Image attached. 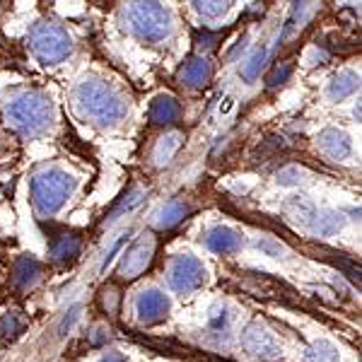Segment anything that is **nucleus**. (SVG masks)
<instances>
[{
    "label": "nucleus",
    "mask_w": 362,
    "mask_h": 362,
    "mask_svg": "<svg viewBox=\"0 0 362 362\" xmlns=\"http://www.w3.org/2000/svg\"><path fill=\"white\" fill-rule=\"evenodd\" d=\"M305 362H341V355H338V348L331 346L329 341H317L307 348Z\"/></svg>",
    "instance_id": "obj_21"
},
{
    "label": "nucleus",
    "mask_w": 362,
    "mask_h": 362,
    "mask_svg": "<svg viewBox=\"0 0 362 362\" xmlns=\"http://www.w3.org/2000/svg\"><path fill=\"white\" fill-rule=\"evenodd\" d=\"M206 247L215 254H235L242 247V237L232 227L215 225L206 232Z\"/></svg>",
    "instance_id": "obj_11"
},
{
    "label": "nucleus",
    "mask_w": 362,
    "mask_h": 362,
    "mask_svg": "<svg viewBox=\"0 0 362 362\" xmlns=\"http://www.w3.org/2000/svg\"><path fill=\"white\" fill-rule=\"evenodd\" d=\"M220 32H210V29H203V32H198L196 34V44H198V49H203V51H210V49H215V44H220Z\"/></svg>",
    "instance_id": "obj_25"
},
{
    "label": "nucleus",
    "mask_w": 362,
    "mask_h": 362,
    "mask_svg": "<svg viewBox=\"0 0 362 362\" xmlns=\"http://www.w3.org/2000/svg\"><path fill=\"white\" fill-rule=\"evenodd\" d=\"M259 249L266 251L268 256H276V259H280V254H285V247L278 242H273V239H264V242H259Z\"/></svg>",
    "instance_id": "obj_32"
},
{
    "label": "nucleus",
    "mask_w": 362,
    "mask_h": 362,
    "mask_svg": "<svg viewBox=\"0 0 362 362\" xmlns=\"http://www.w3.org/2000/svg\"><path fill=\"white\" fill-rule=\"evenodd\" d=\"M75 112L95 126H114L126 116V99L104 80H85L75 90Z\"/></svg>",
    "instance_id": "obj_1"
},
{
    "label": "nucleus",
    "mask_w": 362,
    "mask_h": 362,
    "mask_svg": "<svg viewBox=\"0 0 362 362\" xmlns=\"http://www.w3.org/2000/svg\"><path fill=\"white\" fill-rule=\"evenodd\" d=\"M302 177H305V172H302L300 167H288L278 174V181L283 186H297L302 181Z\"/></svg>",
    "instance_id": "obj_27"
},
{
    "label": "nucleus",
    "mask_w": 362,
    "mask_h": 362,
    "mask_svg": "<svg viewBox=\"0 0 362 362\" xmlns=\"http://www.w3.org/2000/svg\"><path fill=\"white\" fill-rule=\"evenodd\" d=\"M92 334H95V336H90V343H92V346H99V343H104V341L109 338V331H104L102 326H97V329L92 331Z\"/></svg>",
    "instance_id": "obj_34"
},
{
    "label": "nucleus",
    "mask_w": 362,
    "mask_h": 362,
    "mask_svg": "<svg viewBox=\"0 0 362 362\" xmlns=\"http://www.w3.org/2000/svg\"><path fill=\"white\" fill-rule=\"evenodd\" d=\"M104 309H107L109 314H114L116 312V302H119V290L114 288V285H109L107 290H104Z\"/></svg>",
    "instance_id": "obj_29"
},
{
    "label": "nucleus",
    "mask_w": 362,
    "mask_h": 362,
    "mask_svg": "<svg viewBox=\"0 0 362 362\" xmlns=\"http://www.w3.org/2000/svg\"><path fill=\"white\" fill-rule=\"evenodd\" d=\"M153 256H155V237L140 235L136 242L131 244V249L121 256V266H119L121 278L136 280L138 276H143L150 268V264H153Z\"/></svg>",
    "instance_id": "obj_7"
},
{
    "label": "nucleus",
    "mask_w": 362,
    "mask_h": 362,
    "mask_svg": "<svg viewBox=\"0 0 362 362\" xmlns=\"http://www.w3.org/2000/svg\"><path fill=\"white\" fill-rule=\"evenodd\" d=\"M143 191L140 189H133V191H128V194L124 196V201L119 203V206L114 208V213H112V220H119L124 213H131L133 208H138L140 203H143Z\"/></svg>",
    "instance_id": "obj_23"
},
{
    "label": "nucleus",
    "mask_w": 362,
    "mask_h": 362,
    "mask_svg": "<svg viewBox=\"0 0 362 362\" xmlns=\"http://www.w3.org/2000/svg\"><path fill=\"white\" fill-rule=\"evenodd\" d=\"M358 87H360V75L353 73V70H341L329 83V97L334 99V102H341V99L355 95Z\"/></svg>",
    "instance_id": "obj_17"
},
{
    "label": "nucleus",
    "mask_w": 362,
    "mask_h": 362,
    "mask_svg": "<svg viewBox=\"0 0 362 362\" xmlns=\"http://www.w3.org/2000/svg\"><path fill=\"white\" fill-rule=\"evenodd\" d=\"M181 138L179 133H172V136H165L157 143V148H155V165L157 167H167L169 162L174 160V155L179 153V148H181Z\"/></svg>",
    "instance_id": "obj_18"
},
{
    "label": "nucleus",
    "mask_w": 362,
    "mask_h": 362,
    "mask_svg": "<svg viewBox=\"0 0 362 362\" xmlns=\"http://www.w3.org/2000/svg\"><path fill=\"white\" fill-rule=\"evenodd\" d=\"M29 44H32L34 54L42 63H61L66 61L73 51V42H70L68 32L63 27L54 25V22H39L34 25L32 34H29Z\"/></svg>",
    "instance_id": "obj_5"
},
{
    "label": "nucleus",
    "mask_w": 362,
    "mask_h": 362,
    "mask_svg": "<svg viewBox=\"0 0 362 362\" xmlns=\"http://www.w3.org/2000/svg\"><path fill=\"white\" fill-rule=\"evenodd\" d=\"M227 324H230V317H227L225 309L223 312H215L213 317H210V329L218 331V334H223V331L227 329Z\"/></svg>",
    "instance_id": "obj_31"
},
{
    "label": "nucleus",
    "mask_w": 362,
    "mask_h": 362,
    "mask_svg": "<svg viewBox=\"0 0 362 362\" xmlns=\"http://www.w3.org/2000/svg\"><path fill=\"white\" fill-rule=\"evenodd\" d=\"M181 83L186 87H194V90H201L210 83L213 78V66L208 63V58L203 56H196V58H189L186 66L181 68Z\"/></svg>",
    "instance_id": "obj_12"
},
{
    "label": "nucleus",
    "mask_w": 362,
    "mask_h": 362,
    "mask_svg": "<svg viewBox=\"0 0 362 362\" xmlns=\"http://www.w3.org/2000/svg\"><path fill=\"white\" fill-rule=\"evenodd\" d=\"M13 280L20 290H29L42 280V264L34 256H22L15 261L13 268Z\"/></svg>",
    "instance_id": "obj_13"
},
{
    "label": "nucleus",
    "mask_w": 362,
    "mask_h": 362,
    "mask_svg": "<svg viewBox=\"0 0 362 362\" xmlns=\"http://www.w3.org/2000/svg\"><path fill=\"white\" fill-rule=\"evenodd\" d=\"M80 247H83V239L75 232H61L51 242V259L56 264H68V261H73L80 254Z\"/></svg>",
    "instance_id": "obj_14"
},
{
    "label": "nucleus",
    "mask_w": 362,
    "mask_h": 362,
    "mask_svg": "<svg viewBox=\"0 0 362 362\" xmlns=\"http://www.w3.org/2000/svg\"><path fill=\"white\" fill-rule=\"evenodd\" d=\"M242 346L249 355H254V358H259V360L271 362L280 358V343L276 341V336H273L266 326L256 324V321L244 329Z\"/></svg>",
    "instance_id": "obj_8"
},
{
    "label": "nucleus",
    "mask_w": 362,
    "mask_h": 362,
    "mask_svg": "<svg viewBox=\"0 0 362 362\" xmlns=\"http://www.w3.org/2000/svg\"><path fill=\"white\" fill-rule=\"evenodd\" d=\"M5 116L25 136H39L54 121V102L39 90L17 92L5 102Z\"/></svg>",
    "instance_id": "obj_2"
},
{
    "label": "nucleus",
    "mask_w": 362,
    "mask_h": 362,
    "mask_svg": "<svg viewBox=\"0 0 362 362\" xmlns=\"http://www.w3.org/2000/svg\"><path fill=\"white\" fill-rule=\"evenodd\" d=\"M317 143H319L321 153L326 157H331V160H346V157H350V153H353L350 138L343 131H338V128H326V131H321Z\"/></svg>",
    "instance_id": "obj_10"
},
{
    "label": "nucleus",
    "mask_w": 362,
    "mask_h": 362,
    "mask_svg": "<svg viewBox=\"0 0 362 362\" xmlns=\"http://www.w3.org/2000/svg\"><path fill=\"white\" fill-rule=\"evenodd\" d=\"M285 210H288V215L295 220V223H300L305 227H312L314 218H317V208H314L309 201H305V198H295V201H290L288 206H285Z\"/></svg>",
    "instance_id": "obj_19"
},
{
    "label": "nucleus",
    "mask_w": 362,
    "mask_h": 362,
    "mask_svg": "<svg viewBox=\"0 0 362 362\" xmlns=\"http://www.w3.org/2000/svg\"><path fill=\"white\" fill-rule=\"evenodd\" d=\"M189 213H191L189 203H184V201H169L160 210H157L155 223H157V227H160V230H172V227H177L184 218H189Z\"/></svg>",
    "instance_id": "obj_16"
},
{
    "label": "nucleus",
    "mask_w": 362,
    "mask_h": 362,
    "mask_svg": "<svg viewBox=\"0 0 362 362\" xmlns=\"http://www.w3.org/2000/svg\"><path fill=\"white\" fill-rule=\"evenodd\" d=\"M208 280V271L206 266L201 264L194 256L184 254V256H177L169 266V283L177 293H196L206 285Z\"/></svg>",
    "instance_id": "obj_6"
},
{
    "label": "nucleus",
    "mask_w": 362,
    "mask_h": 362,
    "mask_svg": "<svg viewBox=\"0 0 362 362\" xmlns=\"http://www.w3.org/2000/svg\"><path fill=\"white\" fill-rule=\"evenodd\" d=\"M126 242H128V235H124V237H121L119 242H116L114 247H112V251H109V254L104 256V261H102V273L107 271V266H109V264H112V261H114V256L119 254L121 249H124V244H126Z\"/></svg>",
    "instance_id": "obj_33"
},
{
    "label": "nucleus",
    "mask_w": 362,
    "mask_h": 362,
    "mask_svg": "<svg viewBox=\"0 0 362 362\" xmlns=\"http://www.w3.org/2000/svg\"><path fill=\"white\" fill-rule=\"evenodd\" d=\"M290 75H293V66H290V63H283V68H276V70H273V75L268 78V85H271V87L283 85L285 80L290 78Z\"/></svg>",
    "instance_id": "obj_28"
},
{
    "label": "nucleus",
    "mask_w": 362,
    "mask_h": 362,
    "mask_svg": "<svg viewBox=\"0 0 362 362\" xmlns=\"http://www.w3.org/2000/svg\"><path fill=\"white\" fill-rule=\"evenodd\" d=\"M196 13L208 17V20H215V17H223L227 10H230V3H220V0H206V3H194Z\"/></svg>",
    "instance_id": "obj_24"
},
{
    "label": "nucleus",
    "mask_w": 362,
    "mask_h": 362,
    "mask_svg": "<svg viewBox=\"0 0 362 362\" xmlns=\"http://www.w3.org/2000/svg\"><path fill=\"white\" fill-rule=\"evenodd\" d=\"M80 312H83V307H80V305H75L73 309H70L68 317L63 319V324H61V334H68V331L75 326V321H80V317H83Z\"/></svg>",
    "instance_id": "obj_30"
},
{
    "label": "nucleus",
    "mask_w": 362,
    "mask_h": 362,
    "mask_svg": "<svg viewBox=\"0 0 362 362\" xmlns=\"http://www.w3.org/2000/svg\"><path fill=\"white\" fill-rule=\"evenodd\" d=\"M99 362H126V358H124V355H116V353H112V355H104V358L99 360Z\"/></svg>",
    "instance_id": "obj_35"
},
{
    "label": "nucleus",
    "mask_w": 362,
    "mask_h": 362,
    "mask_svg": "<svg viewBox=\"0 0 362 362\" xmlns=\"http://www.w3.org/2000/svg\"><path fill=\"white\" fill-rule=\"evenodd\" d=\"M78 181L63 169H44L32 179V203L39 215H56L75 194Z\"/></svg>",
    "instance_id": "obj_3"
},
{
    "label": "nucleus",
    "mask_w": 362,
    "mask_h": 362,
    "mask_svg": "<svg viewBox=\"0 0 362 362\" xmlns=\"http://www.w3.org/2000/svg\"><path fill=\"white\" fill-rule=\"evenodd\" d=\"M266 58H268V51L261 46V49H256L254 54H251L247 61L242 63V70H239V75H242L247 83H254L256 78H261V70L266 66Z\"/></svg>",
    "instance_id": "obj_22"
},
{
    "label": "nucleus",
    "mask_w": 362,
    "mask_h": 362,
    "mask_svg": "<svg viewBox=\"0 0 362 362\" xmlns=\"http://www.w3.org/2000/svg\"><path fill=\"white\" fill-rule=\"evenodd\" d=\"M181 116V104L174 97H157L153 104H150V121L155 126H172L174 121H179Z\"/></svg>",
    "instance_id": "obj_15"
},
{
    "label": "nucleus",
    "mask_w": 362,
    "mask_h": 362,
    "mask_svg": "<svg viewBox=\"0 0 362 362\" xmlns=\"http://www.w3.org/2000/svg\"><path fill=\"white\" fill-rule=\"evenodd\" d=\"M343 215L341 213H317V218H314V223L309 230L317 232L321 237H331L334 232H338L343 227Z\"/></svg>",
    "instance_id": "obj_20"
},
{
    "label": "nucleus",
    "mask_w": 362,
    "mask_h": 362,
    "mask_svg": "<svg viewBox=\"0 0 362 362\" xmlns=\"http://www.w3.org/2000/svg\"><path fill=\"white\" fill-rule=\"evenodd\" d=\"M136 309H138L140 324H148L150 326V324H157V321H162V319L167 317L169 300L160 293V290H148V293H143V295L138 297Z\"/></svg>",
    "instance_id": "obj_9"
},
{
    "label": "nucleus",
    "mask_w": 362,
    "mask_h": 362,
    "mask_svg": "<svg viewBox=\"0 0 362 362\" xmlns=\"http://www.w3.org/2000/svg\"><path fill=\"white\" fill-rule=\"evenodd\" d=\"M126 17L133 34L145 42H162L172 34V13L160 3H133Z\"/></svg>",
    "instance_id": "obj_4"
},
{
    "label": "nucleus",
    "mask_w": 362,
    "mask_h": 362,
    "mask_svg": "<svg viewBox=\"0 0 362 362\" xmlns=\"http://www.w3.org/2000/svg\"><path fill=\"white\" fill-rule=\"evenodd\" d=\"M22 331V321L17 319V314H5L0 319V334L3 336H17Z\"/></svg>",
    "instance_id": "obj_26"
}]
</instances>
